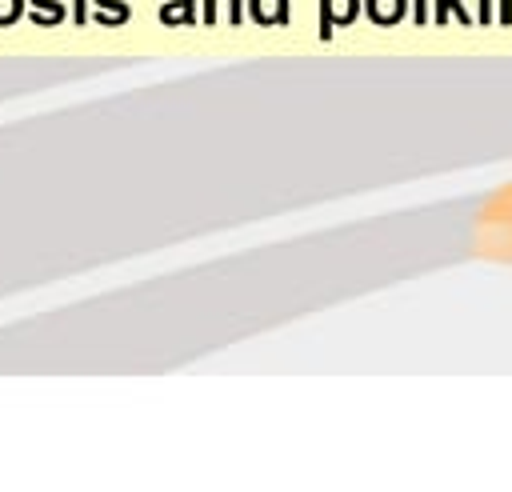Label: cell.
I'll list each match as a JSON object with an SVG mask.
<instances>
[{"instance_id":"obj_1","label":"cell","mask_w":512,"mask_h":492,"mask_svg":"<svg viewBox=\"0 0 512 492\" xmlns=\"http://www.w3.org/2000/svg\"><path fill=\"white\" fill-rule=\"evenodd\" d=\"M12 4H16V0H0V24H8V16H12Z\"/></svg>"}]
</instances>
